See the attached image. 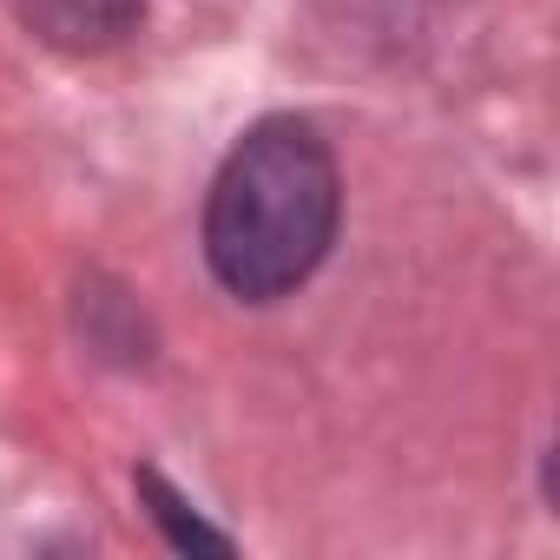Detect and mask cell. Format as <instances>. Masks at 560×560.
<instances>
[{
	"mask_svg": "<svg viewBox=\"0 0 560 560\" xmlns=\"http://www.w3.org/2000/svg\"><path fill=\"white\" fill-rule=\"evenodd\" d=\"M337 211L343 185L317 126L264 119L231 145L205 198V257L231 298L277 304L330 257Z\"/></svg>",
	"mask_w": 560,
	"mask_h": 560,
	"instance_id": "6da1fadb",
	"label": "cell"
},
{
	"mask_svg": "<svg viewBox=\"0 0 560 560\" xmlns=\"http://www.w3.org/2000/svg\"><path fill=\"white\" fill-rule=\"evenodd\" d=\"M14 8L60 54H106L145 21V0H14Z\"/></svg>",
	"mask_w": 560,
	"mask_h": 560,
	"instance_id": "7a4b0ae2",
	"label": "cell"
},
{
	"mask_svg": "<svg viewBox=\"0 0 560 560\" xmlns=\"http://www.w3.org/2000/svg\"><path fill=\"white\" fill-rule=\"evenodd\" d=\"M139 494H145V501H152V514L165 521L172 547H211V553H224V547H231V540H224L218 527H205V521H198V514H191V508H185V501H178V494H172V488L152 475V468L139 475Z\"/></svg>",
	"mask_w": 560,
	"mask_h": 560,
	"instance_id": "3957f363",
	"label": "cell"
}]
</instances>
